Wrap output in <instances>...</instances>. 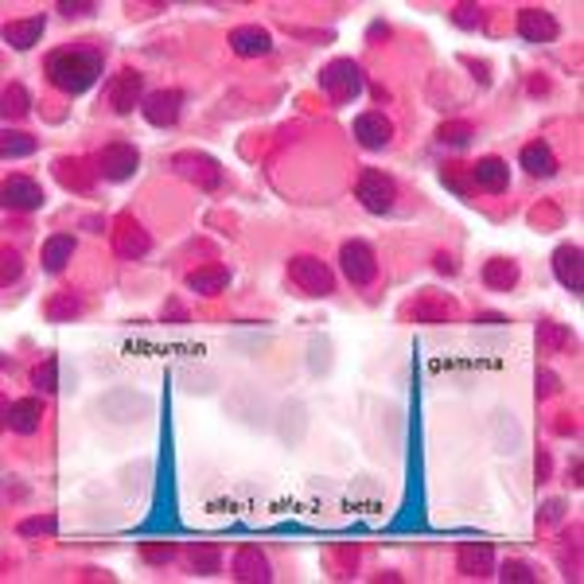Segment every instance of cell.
Returning a JSON list of instances; mask_svg holds the SVG:
<instances>
[{"label":"cell","instance_id":"2","mask_svg":"<svg viewBox=\"0 0 584 584\" xmlns=\"http://www.w3.org/2000/svg\"><path fill=\"white\" fill-rule=\"evenodd\" d=\"M355 195H358V203H363L370 215H386V210L394 207V199H398V187H394V179H390L386 172L370 168V172L358 176Z\"/></svg>","mask_w":584,"mask_h":584},{"label":"cell","instance_id":"11","mask_svg":"<svg viewBox=\"0 0 584 584\" xmlns=\"http://www.w3.org/2000/svg\"><path fill=\"white\" fill-rule=\"evenodd\" d=\"M518 31H522L526 39H534V44H546V39L557 36V20L546 12V8H522L518 12Z\"/></svg>","mask_w":584,"mask_h":584},{"label":"cell","instance_id":"12","mask_svg":"<svg viewBox=\"0 0 584 584\" xmlns=\"http://www.w3.org/2000/svg\"><path fill=\"white\" fill-rule=\"evenodd\" d=\"M4 203L16 207V210H36L39 203H44V191L36 187V179L28 176H12L4 184Z\"/></svg>","mask_w":584,"mask_h":584},{"label":"cell","instance_id":"18","mask_svg":"<svg viewBox=\"0 0 584 584\" xmlns=\"http://www.w3.org/2000/svg\"><path fill=\"white\" fill-rule=\"evenodd\" d=\"M483 281L491 289H514L518 284V265L511 258H491V265L483 269Z\"/></svg>","mask_w":584,"mask_h":584},{"label":"cell","instance_id":"31","mask_svg":"<svg viewBox=\"0 0 584 584\" xmlns=\"http://www.w3.org/2000/svg\"><path fill=\"white\" fill-rule=\"evenodd\" d=\"M59 12L62 16H86V12H94V4H59Z\"/></svg>","mask_w":584,"mask_h":584},{"label":"cell","instance_id":"23","mask_svg":"<svg viewBox=\"0 0 584 584\" xmlns=\"http://www.w3.org/2000/svg\"><path fill=\"white\" fill-rule=\"evenodd\" d=\"M238 577H269V565L258 549H242L238 554Z\"/></svg>","mask_w":584,"mask_h":584},{"label":"cell","instance_id":"4","mask_svg":"<svg viewBox=\"0 0 584 584\" xmlns=\"http://www.w3.org/2000/svg\"><path fill=\"white\" fill-rule=\"evenodd\" d=\"M320 86L327 90V98H332V102H350V98L363 94V70H358L350 59H335L332 67L324 70Z\"/></svg>","mask_w":584,"mask_h":584},{"label":"cell","instance_id":"27","mask_svg":"<svg viewBox=\"0 0 584 584\" xmlns=\"http://www.w3.org/2000/svg\"><path fill=\"white\" fill-rule=\"evenodd\" d=\"M4 102H8V117H12V113H28V94H24V86H8L4 90Z\"/></svg>","mask_w":584,"mask_h":584},{"label":"cell","instance_id":"6","mask_svg":"<svg viewBox=\"0 0 584 584\" xmlns=\"http://www.w3.org/2000/svg\"><path fill=\"white\" fill-rule=\"evenodd\" d=\"M105 102L113 105V113H129L136 102H141V74L136 70H117L110 82H105Z\"/></svg>","mask_w":584,"mask_h":584},{"label":"cell","instance_id":"3","mask_svg":"<svg viewBox=\"0 0 584 584\" xmlns=\"http://www.w3.org/2000/svg\"><path fill=\"white\" fill-rule=\"evenodd\" d=\"M289 277L304 296H332L335 292V277L320 258H292Z\"/></svg>","mask_w":584,"mask_h":584},{"label":"cell","instance_id":"30","mask_svg":"<svg viewBox=\"0 0 584 584\" xmlns=\"http://www.w3.org/2000/svg\"><path fill=\"white\" fill-rule=\"evenodd\" d=\"M4 261H8V265H4V284H8V281H12L16 273H20V258H16L12 250H4Z\"/></svg>","mask_w":584,"mask_h":584},{"label":"cell","instance_id":"25","mask_svg":"<svg viewBox=\"0 0 584 584\" xmlns=\"http://www.w3.org/2000/svg\"><path fill=\"white\" fill-rule=\"evenodd\" d=\"M226 284V269H210V273H191V289H210L218 292Z\"/></svg>","mask_w":584,"mask_h":584},{"label":"cell","instance_id":"20","mask_svg":"<svg viewBox=\"0 0 584 584\" xmlns=\"http://www.w3.org/2000/svg\"><path fill=\"white\" fill-rule=\"evenodd\" d=\"M70 253H74V238H70V234H59V238L44 242V269L59 273L62 265H67V258H70Z\"/></svg>","mask_w":584,"mask_h":584},{"label":"cell","instance_id":"21","mask_svg":"<svg viewBox=\"0 0 584 584\" xmlns=\"http://www.w3.org/2000/svg\"><path fill=\"white\" fill-rule=\"evenodd\" d=\"M440 179L444 187H452L456 195H472L475 184H472V164H444L440 168Z\"/></svg>","mask_w":584,"mask_h":584},{"label":"cell","instance_id":"22","mask_svg":"<svg viewBox=\"0 0 584 584\" xmlns=\"http://www.w3.org/2000/svg\"><path fill=\"white\" fill-rule=\"evenodd\" d=\"M55 176L62 179V187H78V191L90 187V176L82 172V160H59L55 164Z\"/></svg>","mask_w":584,"mask_h":584},{"label":"cell","instance_id":"1","mask_svg":"<svg viewBox=\"0 0 584 584\" xmlns=\"http://www.w3.org/2000/svg\"><path fill=\"white\" fill-rule=\"evenodd\" d=\"M98 70H102V55L90 47H59L47 55V78L62 94H82L98 78Z\"/></svg>","mask_w":584,"mask_h":584},{"label":"cell","instance_id":"5","mask_svg":"<svg viewBox=\"0 0 584 584\" xmlns=\"http://www.w3.org/2000/svg\"><path fill=\"white\" fill-rule=\"evenodd\" d=\"M339 265H343V277L350 284H358V289H366V284L378 277V258L366 242H347V246L339 250Z\"/></svg>","mask_w":584,"mask_h":584},{"label":"cell","instance_id":"16","mask_svg":"<svg viewBox=\"0 0 584 584\" xmlns=\"http://www.w3.org/2000/svg\"><path fill=\"white\" fill-rule=\"evenodd\" d=\"M554 269H557V277L565 289L580 292V250L577 246H561L554 253Z\"/></svg>","mask_w":584,"mask_h":584},{"label":"cell","instance_id":"28","mask_svg":"<svg viewBox=\"0 0 584 584\" xmlns=\"http://www.w3.org/2000/svg\"><path fill=\"white\" fill-rule=\"evenodd\" d=\"M31 382H36V390H55V358H47V366H36Z\"/></svg>","mask_w":584,"mask_h":584},{"label":"cell","instance_id":"24","mask_svg":"<svg viewBox=\"0 0 584 584\" xmlns=\"http://www.w3.org/2000/svg\"><path fill=\"white\" fill-rule=\"evenodd\" d=\"M28 152H36V141H31L28 133H12L8 129L4 133V156L12 160V156H28Z\"/></svg>","mask_w":584,"mask_h":584},{"label":"cell","instance_id":"29","mask_svg":"<svg viewBox=\"0 0 584 584\" xmlns=\"http://www.w3.org/2000/svg\"><path fill=\"white\" fill-rule=\"evenodd\" d=\"M467 133H472V125H444V129H440V141L444 144H464L467 141Z\"/></svg>","mask_w":584,"mask_h":584},{"label":"cell","instance_id":"13","mask_svg":"<svg viewBox=\"0 0 584 584\" xmlns=\"http://www.w3.org/2000/svg\"><path fill=\"white\" fill-rule=\"evenodd\" d=\"M230 47L238 51V55L253 59V55H269L273 39L265 28H238V31H230Z\"/></svg>","mask_w":584,"mask_h":584},{"label":"cell","instance_id":"14","mask_svg":"<svg viewBox=\"0 0 584 584\" xmlns=\"http://www.w3.org/2000/svg\"><path fill=\"white\" fill-rule=\"evenodd\" d=\"M39 417H44V406H39L36 398H24V401H12V406H8V429L12 432H36Z\"/></svg>","mask_w":584,"mask_h":584},{"label":"cell","instance_id":"17","mask_svg":"<svg viewBox=\"0 0 584 584\" xmlns=\"http://www.w3.org/2000/svg\"><path fill=\"white\" fill-rule=\"evenodd\" d=\"M117 250L125 253V258H141V253L148 250V234L141 226H133V218H121L117 222V234H113Z\"/></svg>","mask_w":584,"mask_h":584},{"label":"cell","instance_id":"10","mask_svg":"<svg viewBox=\"0 0 584 584\" xmlns=\"http://www.w3.org/2000/svg\"><path fill=\"white\" fill-rule=\"evenodd\" d=\"M179 102H184V94H176V90H156V94H148L144 105H141V113L148 117L152 125H176V117H179Z\"/></svg>","mask_w":584,"mask_h":584},{"label":"cell","instance_id":"7","mask_svg":"<svg viewBox=\"0 0 584 584\" xmlns=\"http://www.w3.org/2000/svg\"><path fill=\"white\" fill-rule=\"evenodd\" d=\"M355 136L363 148H386L390 141H394V125H390L386 113L370 110V113H358L355 117Z\"/></svg>","mask_w":584,"mask_h":584},{"label":"cell","instance_id":"26","mask_svg":"<svg viewBox=\"0 0 584 584\" xmlns=\"http://www.w3.org/2000/svg\"><path fill=\"white\" fill-rule=\"evenodd\" d=\"M460 565H464V572H472V577H475V572H483L487 565H491V554H487V549H480V554H475V549H464Z\"/></svg>","mask_w":584,"mask_h":584},{"label":"cell","instance_id":"19","mask_svg":"<svg viewBox=\"0 0 584 584\" xmlns=\"http://www.w3.org/2000/svg\"><path fill=\"white\" fill-rule=\"evenodd\" d=\"M39 31H44V16H31V20H12L4 28V36L12 47H31L39 39Z\"/></svg>","mask_w":584,"mask_h":584},{"label":"cell","instance_id":"9","mask_svg":"<svg viewBox=\"0 0 584 584\" xmlns=\"http://www.w3.org/2000/svg\"><path fill=\"white\" fill-rule=\"evenodd\" d=\"M472 184L480 191L498 195V191H506V184H511V168H506V160H498V156H483V160L472 164Z\"/></svg>","mask_w":584,"mask_h":584},{"label":"cell","instance_id":"8","mask_svg":"<svg viewBox=\"0 0 584 584\" xmlns=\"http://www.w3.org/2000/svg\"><path fill=\"white\" fill-rule=\"evenodd\" d=\"M136 164H141V156H136V148H129V144H110L98 152V172L105 179H129Z\"/></svg>","mask_w":584,"mask_h":584},{"label":"cell","instance_id":"15","mask_svg":"<svg viewBox=\"0 0 584 584\" xmlns=\"http://www.w3.org/2000/svg\"><path fill=\"white\" fill-rule=\"evenodd\" d=\"M518 164H522L530 176H546V179L557 172L554 152H549V144H541V141H530V144L522 148V156H518Z\"/></svg>","mask_w":584,"mask_h":584}]
</instances>
